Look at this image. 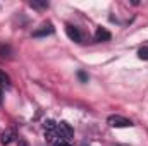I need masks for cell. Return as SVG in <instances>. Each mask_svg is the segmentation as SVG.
<instances>
[{
    "instance_id": "1",
    "label": "cell",
    "mask_w": 148,
    "mask_h": 146,
    "mask_svg": "<svg viewBox=\"0 0 148 146\" xmlns=\"http://www.w3.org/2000/svg\"><path fill=\"white\" fill-rule=\"evenodd\" d=\"M55 132H57V136H59L60 139H64V141L73 139V136H74L73 127H71L67 122H59V124H57V127H55Z\"/></svg>"
},
{
    "instance_id": "2",
    "label": "cell",
    "mask_w": 148,
    "mask_h": 146,
    "mask_svg": "<svg viewBox=\"0 0 148 146\" xmlns=\"http://www.w3.org/2000/svg\"><path fill=\"white\" fill-rule=\"evenodd\" d=\"M107 124H109L110 127H131V126H133V122H131L129 119H124V117H121V115H110V117L107 119Z\"/></svg>"
},
{
    "instance_id": "3",
    "label": "cell",
    "mask_w": 148,
    "mask_h": 146,
    "mask_svg": "<svg viewBox=\"0 0 148 146\" xmlns=\"http://www.w3.org/2000/svg\"><path fill=\"white\" fill-rule=\"evenodd\" d=\"M66 33H67V36L71 38L73 41H81V33H79V29L76 28V26H71V24H67L66 26Z\"/></svg>"
},
{
    "instance_id": "4",
    "label": "cell",
    "mask_w": 148,
    "mask_h": 146,
    "mask_svg": "<svg viewBox=\"0 0 148 146\" xmlns=\"http://www.w3.org/2000/svg\"><path fill=\"white\" fill-rule=\"evenodd\" d=\"M110 40V33L105 28H98L95 33V41H109Z\"/></svg>"
},
{
    "instance_id": "5",
    "label": "cell",
    "mask_w": 148,
    "mask_h": 146,
    "mask_svg": "<svg viewBox=\"0 0 148 146\" xmlns=\"http://www.w3.org/2000/svg\"><path fill=\"white\" fill-rule=\"evenodd\" d=\"M52 33H53V26L52 24H45V26H41V29H36L33 33V36H45V35H52Z\"/></svg>"
},
{
    "instance_id": "6",
    "label": "cell",
    "mask_w": 148,
    "mask_h": 146,
    "mask_svg": "<svg viewBox=\"0 0 148 146\" xmlns=\"http://www.w3.org/2000/svg\"><path fill=\"white\" fill-rule=\"evenodd\" d=\"M12 139H14V132H12V131H7V132H3V134H2L0 143H2V145H9Z\"/></svg>"
},
{
    "instance_id": "7",
    "label": "cell",
    "mask_w": 148,
    "mask_h": 146,
    "mask_svg": "<svg viewBox=\"0 0 148 146\" xmlns=\"http://www.w3.org/2000/svg\"><path fill=\"white\" fill-rule=\"evenodd\" d=\"M0 86H10V77L3 71H0Z\"/></svg>"
},
{
    "instance_id": "8",
    "label": "cell",
    "mask_w": 148,
    "mask_h": 146,
    "mask_svg": "<svg viewBox=\"0 0 148 146\" xmlns=\"http://www.w3.org/2000/svg\"><path fill=\"white\" fill-rule=\"evenodd\" d=\"M138 57H140L141 60H148V46H141V48L138 50Z\"/></svg>"
},
{
    "instance_id": "9",
    "label": "cell",
    "mask_w": 148,
    "mask_h": 146,
    "mask_svg": "<svg viewBox=\"0 0 148 146\" xmlns=\"http://www.w3.org/2000/svg\"><path fill=\"white\" fill-rule=\"evenodd\" d=\"M29 5H31V7H35V9H47V7H48V3H47V2H35V0H33Z\"/></svg>"
},
{
    "instance_id": "10",
    "label": "cell",
    "mask_w": 148,
    "mask_h": 146,
    "mask_svg": "<svg viewBox=\"0 0 148 146\" xmlns=\"http://www.w3.org/2000/svg\"><path fill=\"white\" fill-rule=\"evenodd\" d=\"M55 127H57V124L53 120H47L45 122V131H55Z\"/></svg>"
},
{
    "instance_id": "11",
    "label": "cell",
    "mask_w": 148,
    "mask_h": 146,
    "mask_svg": "<svg viewBox=\"0 0 148 146\" xmlns=\"http://www.w3.org/2000/svg\"><path fill=\"white\" fill-rule=\"evenodd\" d=\"M77 77H79V79H81L83 83H88V76L83 72V71H79V72H77Z\"/></svg>"
},
{
    "instance_id": "12",
    "label": "cell",
    "mask_w": 148,
    "mask_h": 146,
    "mask_svg": "<svg viewBox=\"0 0 148 146\" xmlns=\"http://www.w3.org/2000/svg\"><path fill=\"white\" fill-rule=\"evenodd\" d=\"M9 53V46H0V57H7Z\"/></svg>"
},
{
    "instance_id": "13",
    "label": "cell",
    "mask_w": 148,
    "mask_h": 146,
    "mask_svg": "<svg viewBox=\"0 0 148 146\" xmlns=\"http://www.w3.org/2000/svg\"><path fill=\"white\" fill-rule=\"evenodd\" d=\"M55 146H69V143H67V141H64V139H60V138H59V139H57V141H55Z\"/></svg>"
},
{
    "instance_id": "14",
    "label": "cell",
    "mask_w": 148,
    "mask_h": 146,
    "mask_svg": "<svg viewBox=\"0 0 148 146\" xmlns=\"http://www.w3.org/2000/svg\"><path fill=\"white\" fill-rule=\"evenodd\" d=\"M21 146H28V145H26V143H24V141H21Z\"/></svg>"
},
{
    "instance_id": "15",
    "label": "cell",
    "mask_w": 148,
    "mask_h": 146,
    "mask_svg": "<svg viewBox=\"0 0 148 146\" xmlns=\"http://www.w3.org/2000/svg\"><path fill=\"white\" fill-rule=\"evenodd\" d=\"M0 103H2V89H0Z\"/></svg>"
}]
</instances>
